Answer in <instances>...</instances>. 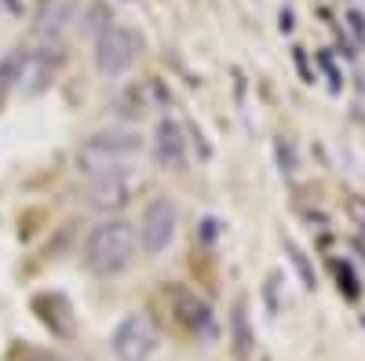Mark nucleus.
Returning a JSON list of instances; mask_svg holds the SVG:
<instances>
[{"label": "nucleus", "mask_w": 365, "mask_h": 361, "mask_svg": "<svg viewBox=\"0 0 365 361\" xmlns=\"http://www.w3.org/2000/svg\"><path fill=\"white\" fill-rule=\"evenodd\" d=\"M135 248H139L135 226L125 219H106L84 241V266L99 278H113L135 259Z\"/></svg>", "instance_id": "1"}, {"label": "nucleus", "mask_w": 365, "mask_h": 361, "mask_svg": "<svg viewBox=\"0 0 365 361\" xmlns=\"http://www.w3.org/2000/svg\"><path fill=\"white\" fill-rule=\"evenodd\" d=\"M143 154V139L132 128H103L96 135H88L77 146V168L84 175H110L120 172L128 161H135Z\"/></svg>", "instance_id": "2"}, {"label": "nucleus", "mask_w": 365, "mask_h": 361, "mask_svg": "<svg viewBox=\"0 0 365 361\" xmlns=\"http://www.w3.org/2000/svg\"><path fill=\"white\" fill-rule=\"evenodd\" d=\"M175 226H179V208L172 197H154L146 208H143V219H139V245L146 256H161L172 237H175Z\"/></svg>", "instance_id": "3"}, {"label": "nucleus", "mask_w": 365, "mask_h": 361, "mask_svg": "<svg viewBox=\"0 0 365 361\" xmlns=\"http://www.w3.org/2000/svg\"><path fill=\"white\" fill-rule=\"evenodd\" d=\"M139 37L125 26H106L96 37V70L103 77H120L125 70H132L135 55H139Z\"/></svg>", "instance_id": "4"}, {"label": "nucleus", "mask_w": 365, "mask_h": 361, "mask_svg": "<svg viewBox=\"0 0 365 361\" xmlns=\"http://www.w3.org/2000/svg\"><path fill=\"white\" fill-rule=\"evenodd\" d=\"M110 347L120 361H150V354L158 350V325L146 314H128L113 328Z\"/></svg>", "instance_id": "5"}, {"label": "nucleus", "mask_w": 365, "mask_h": 361, "mask_svg": "<svg viewBox=\"0 0 365 361\" xmlns=\"http://www.w3.org/2000/svg\"><path fill=\"white\" fill-rule=\"evenodd\" d=\"M154 161L165 168V172H187V132H182L179 120L172 117H161L158 128H154Z\"/></svg>", "instance_id": "6"}, {"label": "nucleus", "mask_w": 365, "mask_h": 361, "mask_svg": "<svg viewBox=\"0 0 365 361\" xmlns=\"http://www.w3.org/2000/svg\"><path fill=\"white\" fill-rule=\"evenodd\" d=\"M55 70H58V55H51L48 48H41V51H26V58H22V73H19L22 95H29V99L44 95L48 88H51V80H55Z\"/></svg>", "instance_id": "7"}, {"label": "nucleus", "mask_w": 365, "mask_h": 361, "mask_svg": "<svg viewBox=\"0 0 365 361\" xmlns=\"http://www.w3.org/2000/svg\"><path fill=\"white\" fill-rule=\"evenodd\" d=\"M132 197V187L125 172H110V175H96L91 179V190H88V201L91 208H99V212H117V208H125Z\"/></svg>", "instance_id": "8"}, {"label": "nucleus", "mask_w": 365, "mask_h": 361, "mask_svg": "<svg viewBox=\"0 0 365 361\" xmlns=\"http://www.w3.org/2000/svg\"><path fill=\"white\" fill-rule=\"evenodd\" d=\"M172 303H175V318L187 328H194V333H201V336H212V307L205 303V299H197L187 288H175Z\"/></svg>", "instance_id": "9"}, {"label": "nucleus", "mask_w": 365, "mask_h": 361, "mask_svg": "<svg viewBox=\"0 0 365 361\" xmlns=\"http://www.w3.org/2000/svg\"><path fill=\"white\" fill-rule=\"evenodd\" d=\"M73 22V0H41L37 8V33L44 41H58Z\"/></svg>", "instance_id": "10"}, {"label": "nucleus", "mask_w": 365, "mask_h": 361, "mask_svg": "<svg viewBox=\"0 0 365 361\" xmlns=\"http://www.w3.org/2000/svg\"><path fill=\"white\" fill-rule=\"evenodd\" d=\"M230 328H234V350L237 357H249L252 350V333H249V314H245V299L234 303V314H230Z\"/></svg>", "instance_id": "11"}, {"label": "nucleus", "mask_w": 365, "mask_h": 361, "mask_svg": "<svg viewBox=\"0 0 365 361\" xmlns=\"http://www.w3.org/2000/svg\"><path fill=\"white\" fill-rule=\"evenodd\" d=\"M22 58H26V51H11V55H4V58H0V103L8 99V92H11V88H19Z\"/></svg>", "instance_id": "12"}, {"label": "nucleus", "mask_w": 365, "mask_h": 361, "mask_svg": "<svg viewBox=\"0 0 365 361\" xmlns=\"http://www.w3.org/2000/svg\"><path fill=\"white\" fill-rule=\"evenodd\" d=\"M48 303H58V307H63V310H70V303H66V299L58 295V292H51V295L44 292V295H37V299H34V307H37V310H44ZM41 321H44V325L51 328V333H58V336H70V328H66L63 321H58V314H44Z\"/></svg>", "instance_id": "13"}, {"label": "nucleus", "mask_w": 365, "mask_h": 361, "mask_svg": "<svg viewBox=\"0 0 365 361\" xmlns=\"http://www.w3.org/2000/svg\"><path fill=\"white\" fill-rule=\"evenodd\" d=\"M285 252H289V259L296 263V270H299L303 285H307V288H314V285H318V281H314V266L307 263V256H303V248L296 245V241H285Z\"/></svg>", "instance_id": "14"}, {"label": "nucleus", "mask_w": 365, "mask_h": 361, "mask_svg": "<svg viewBox=\"0 0 365 361\" xmlns=\"http://www.w3.org/2000/svg\"><path fill=\"white\" fill-rule=\"evenodd\" d=\"M332 270H336V278H340V292L347 295V299H358L361 295V288H358V278H354V270H351V263H332Z\"/></svg>", "instance_id": "15"}, {"label": "nucleus", "mask_w": 365, "mask_h": 361, "mask_svg": "<svg viewBox=\"0 0 365 361\" xmlns=\"http://www.w3.org/2000/svg\"><path fill=\"white\" fill-rule=\"evenodd\" d=\"M318 63H322V70H325V77H329V92H332V95H340V92H344V73L336 70L332 55H329V51H318Z\"/></svg>", "instance_id": "16"}, {"label": "nucleus", "mask_w": 365, "mask_h": 361, "mask_svg": "<svg viewBox=\"0 0 365 361\" xmlns=\"http://www.w3.org/2000/svg\"><path fill=\"white\" fill-rule=\"evenodd\" d=\"M278 161H282V172H285V175H292V172H296V161H292V146H289L285 139L278 142Z\"/></svg>", "instance_id": "17"}, {"label": "nucleus", "mask_w": 365, "mask_h": 361, "mask_svg": "<svg viewBox=\"0 0 365 361\" xmlns=\"http://www.w3.org/2000/svg\"><path fill=\"white\" fill-rule=\"evenodd\" d=\"M292 58H296V66H299V77L311 84V80H314V73L307 70V55H303V48H292Z\"/></svg>", "instance_id": "18"}, {"label": "nucleus", "mask_w": 365, "mask_h": 361, "mask_svg": "<svg viewBox=\"0 0 365 361\" xmlns=\"http://www.w3.org/2000/svg\"><path fill=\"white\" fill-rule=\"evenodd\" d=\"M347 22H351V29H354V37L365 41V15H361V11H347Z\"/></svg>", "instance_id": "19"}, {"label": "nucleus", "mask_w": 365, "mask_h": 361, "mask_svg": "<svg viewBox=\"0 0 365 361\" xmlns=\"http://www.w3.org/2000/svg\"><path fill=\"white\" fill-rule=\"evenodd\" d=\"M278 29H282V33H292V29H296V19H292V11H289V8H282V11H278Z\"/></svg>", "instance_id": "20"}, {"label": "nucleus", "mask_w": 365, "mask_h": 361, "mask_svg": "<svg viewBox=\"0 0 365 361\" xmlns=\"http://www.w3.org/2000/svg\"><path fill=\"white\" fill-rule=\"evenodd\" d=\"M216 234H220V223H216V219H212V216H208V219L201 223V237H205V241H208V245H212V241H216Z\"/></svg>", "instance_id": "21"}, {"label": "nucleus", "mask_w": 365, "mask_h": 361, "mask_svg": "<svg viewBox=\"0 0 365 361\" xmlns=\"http://www.w3.org/2000/svg\"><path fill=\"white\" fill-rule=\"evenodd\" d=\"M29 361H66V357H58V354H34Z\"/></svg>", "instance_id": "22"}]
</instances>
